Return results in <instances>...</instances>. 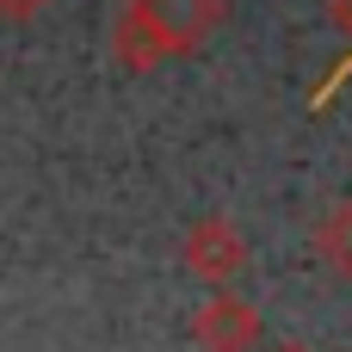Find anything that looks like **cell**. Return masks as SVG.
Returning a JSON list of instances; mask_svg holds the SVG:
<instances>
[{"mask_svg":"<svg viewBox=\"0 0 352 352\" xmlns=\"http://www.w3.org/2000/svg\"><path fill=\"white\" fill-rule=\"evenodd\" d=\"M0 6H6V12H37L43 0H0Z\"/></svg>","mask_w":352,"mask_h":352,"instance_id":"2","label":"cell"},{"mask_svg":"<svg viewBox=\"0 0 352 352\" xmlns=\"http://www.w3.org/2000/svg\"><path fill=\"white\" fill-rule=\"evenodd\" d=\"M130 19H136L161 50H192V43L223 19V0H136Z\"/></svg>","mask_w":352,"mask_h":352,"instance_id":"1","label":"cell"}]
</instances>
